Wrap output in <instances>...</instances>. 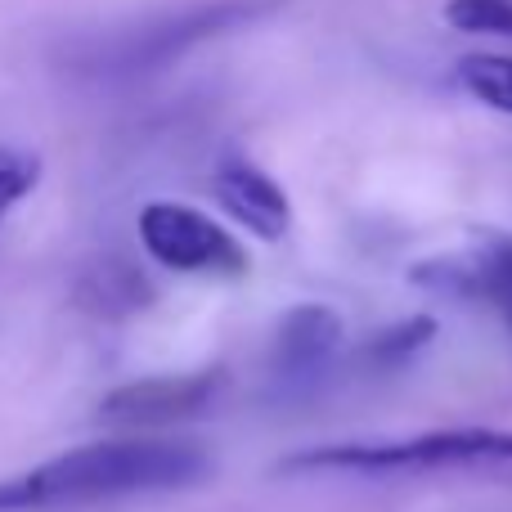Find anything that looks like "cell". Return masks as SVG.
<instances>
[{
    "label": "cell",
    "mask_w": 512,
    "mask_h": 512,
    "mask_svg": "<svg viewBox=\"0 0 512 512\" xmlns=\"http://www.w3.org/2000/svg\"><path fill=\"white\" fill-rule=\"evenodd\" d=\"M212 472L198 445L158 441V436H126V441H95L59 454V459L27 468L0 481V512H41V508H77L104 499L162 495L185 490Z\"/></svg>",
    "instance_id": "1"
},
{
    "label": "cell",
    "mask_w": 512,
    "mask_h": 512,
    "mask_svg": "<svg viewBox=\"0 0 512 512\" xmlns=\"http://www.w3.org/2000/svg\"><path fill=\"white\" fill-rule=\"evenodd\" d=\"M283 472H351V477H459L512 481V432L499 427H454L409 441H360V445H319L310 454H292Z\"/></svg>",
    "instance_id": "2"
},
{
    "label": "cell",
    "mask_w": 512,
    "mask_h": 512,
    "mask_svg": "<svg viewBox=\"0 0 512 512\" xmlns=\"http://www.w3.org/2000/svg\"><path fill=\"white\" fill-rule=\"evenodd\" d=\"M140 243L176 274H243L248 252L225 225L185 203H149L140 212Z\"/></svg>",
    "instance_id": "3"
},
{
    "label": "cell",
    "mask_w": 512,
    "mask_h": 512,
    "mask_svg": "<svg viewBox=\"0 0 512 512\" xmlns=\"http://www.w3.org/2000/svg\"><path fill=\"white\" fill-rule=\"evenodd\" d=\"M221 387H225V378L216 369L144 378V382H126V387L108 391L99 414H104V423H117V427H167V423H180V418H194L203 409H212Z\"/></svg>",
    "instance_id": "4"
},
{
    "label": "cell",
    "mask_w": 512,
    "mask_h": 512,
    "mask_svg": "<svg viewBox=\"0 0 512 512\" xmlns=\"http://www.w3.org/2000/svg\"><path fill=\"white\" fill-rule=\"evenodd\" d=\"M342 346V315L328 306H292L274 328L270 346V378L283 391H310L328 369Z\"/></svg>",
    "instance_id": "5"
},
{
    "label": "cell",
    "mask_w": 512,
    "mask_h": 512,
    "mask_svg": "<svg viewBox=\"0 0 512 512\" xmlns=\"http://www.w3.org/2000/svg\"><path fill=\"white\" fill-rule=\"evenodd\" d=\"M414 279L432 292H450L463 301H486L512 328V239H481L477 248L436 256L414 270Z\"/></svg>",
    "instance_id": "6"
},
{
    "label": "cell",
    "mask_w": 512,
    "mask_h": 512,
    "mask_svg": "<svg viewBox=\"0 0 512 512\" xmlns=\"http://www.w3.org/2000/svg\"><path fill=\"white\" fill-rule=\"evenodd\" d=\"M216 203L230 212L234 225H243V230L265 243H279L292 225V207H288V194L279 189V180L265 176L261 167H252L243 158L221 162V171H216Z\"/></svg>",
    "instance_id": "7"
},
{
    "label": "cell",
    "mask_w": 512,
    "mask_h": 512,
    "mask_svg": "<svg viewBox=\"0 0 512 512\" xmlns=\"http://www.w3.org/2000/svg\"><path fill=\"white\" fill-rule=\"evenodd\" d=\"M454 81L468 99L512 117V59L508 54H463Z\"/></svg>",
    "instance_id": "8"
},
{
    "label": "cell",
    "mask_w": 512,
    "mask_h": 512,
    "mask_svg": "<svg viewBox=\"0 0 512 512\" xmlns=\"http://www.w3.org/2000/svg\"><path fill=\"white\" fill-rule=\"evenodd\" d=\"M432 337H436V319L432 315H409V319H400V324L382 328V333L369 342L364 360L378 364V369H396V364H405L409 355L423 351Z\"/></svg>",
    "instance_id": "9"
},
{
    "label": "cell",
    "mask_w": 512,
    "mask_h": 512,
    "mask_svg": "<svg viewBox=\"0 0 512 512\" xmlns=\"http://www.w3.org/2000/svg\"><path fill=\"white\" fill-rule=\"evenodd\" d=\"M445 23L468 36H512V0H450Z\"/></svg>",
    "instance_id": "10"
},
{
    "label": "cell",
    "mask_w": 512,
    "mask_h": 512,
    "mask_svg": "<svg viewBox=\"0 0 512 512\" xmlns=\"http://www.w3.org/2000/svg\"><path fill=\"white\" fill-rule=\"evenodd\" d=\"M36 180H41V158L23 149H0V221L32 194Z\"/></svg>",
    "instance_id": "11"
}]
</instances>
